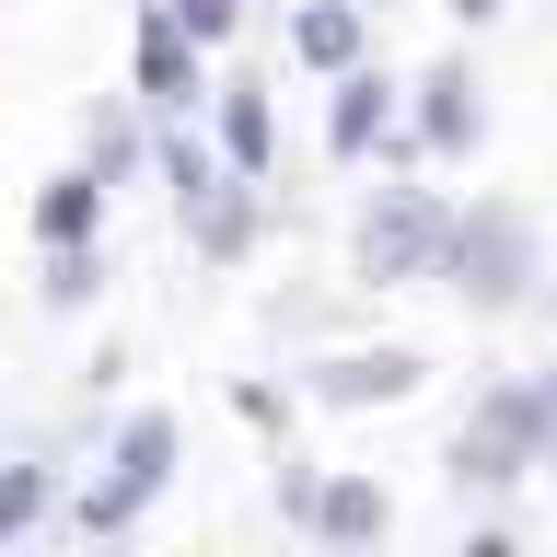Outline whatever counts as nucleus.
<instances>
[{"instance_id": "f257e3e1", "label": "nucleus", "mask_w": 557, "mask_h": 557, "mask_svg": "<svg viewBox=\"0 0 557 557\" xmlns=\"http://www.w3.org/2000/svg\"><path fill=\"white\" fill-rule=\"evenodd\" d=\"M442 244H453V198H430V186H372L360 221H348V278H360V290L442 278Z\"/></svg>"}, {"instance_id": "f03ea898", "label": "nucleus", "mask_w": 557, "mask_h": 557, "mask_svg": "<svg viewBox=\"0 0 557 557\" xmlns=\"http://www.w3.org/2000/svg\"><path fill=\"white\" fill-rule=\"evenodd\" d=\"M546 453H557L546 395H534V383H487V395H476V418L453 430V453H442V465H453V487H465V499H499V487H522Z\"/></svg>"}, {"instance_id": "7ed1b4c3", "label": "nucleus", "mask_w": 557, "mask_h": 557, "mask_svg": "<svg viewBox=\"0 0 557 557\" xmlns=\"http://www.w3.org/2000/svg\"><path fill=\"white\" fill-rule=\"evenodd\" d=\"M442 278L465 290L476 313H511V302H534V209H511V198H476V209H453V244H442Z\"/></svg>"}, {"instance_id": "20e7f679", "label": "nucleus", "mask_w": 557, "mask_h": 557, "mask_svg": "<svg viewBox=\"0 0 557 557\" xmlns=\"http://www.w3.org/2000/svg\"><path fill=\"white\" fill-rule=\"evenodd\" d=\"M174 453H186L174 407H128V418H116V442H104V476L70 499V522H82V534H128V522L174 487Z\"/></svg>"}, {"instance_id": "39448f33", "label": "nucleus", "mask_w": 557, "mask_h": 557, "mask_svg": "<svg viewBox=\"0 0 557 557\" xmlns=\"http://www.w3.org/2000/svg\"><path fill=\"white\" fill-rule=\"evenodd\" d=\"M487 139V104H476V59H430L418 70V104L395 128V163H465Z\"/></svg>"}, {"instance_id": "423d86ee", "label": "nucleus", "mask_w": 557, "mask_h": 557, "mask_svg": "<svg viewBox=\"0 0 557 557\" xmlns=\"http://www.w3.org/2000/svg\"><path fill=\"white\" fill-rule=\"evenodd\" d=\"M198 35H186V12L174 0H139V47H128V94L151 104V116H186V104H209L198 94Z\"/></svg>"}, {"instance_id": "0eeeda50", "label": "nucleus", "mask_w": 557, "mask_h": 557, "mask_svg": "<svg viewBox=\"0 0 557 557\" xmlns=\"http://www.w3.org/2000/svg\"><path fill=\"white\" fill-rule=\"evenodd\" d=\"M418 383H430V360L418 348H325V360H302V395L313 407H407Z\"/></svg>"}, {"instance_id": "6e6552de", "label": "nucleus", "mask_w": 557, "mask_h": 557, "mask_svg": "<svg viewBox=\"0 0 557 557\" xmlns=\"http://www.w3.org/2000/svg\"><path fill=\"white\" fill-rule=\"evenodd\" d=\"M256 186H268V174H209L198 198H174V221H186V244H198L209 268H244V256H256V244H268V198H256Z\"/></svg>"}, {"instance_id": "1a4fd4ad", "label": "nucleus", "mask_w": 557, "mask_h": 557, "mask_svg": "<svg viewBox=\"0 0 557 557\" xmlns=\"http://www.w3.org/2000/svg\"><path fill=\"white\" fill-rule=\"evenodd\" d=\"M372 151H395V82L360 59L325 82V163H372Z\"/></svg>"}, {"instance_id": "9d476101", "label": "nucleus", "mask_w": 557, "mask_h": 557, "mask_svg": "<svg viewBox=\"0 0 557 557\" xmlns=\"http://www.w3.org/2000/svg\"><path fill=\"white\" fill-rule=\"evenodd\" d=\"M360 47H372V0H290V59L302 70H360Z\"/></svg>"}, {"instance_id": "9b49d317", "label": "nucleus", "mask_w": 557, "mask_h": 557, "mask_svg": "<svg viewBox=\"0 0 557 557\" xmlns=\"http://www.w3.org/2000/svg\"><path fill=\"white\" fill-rule=\"evenodd\" d=\"M221 116H209V139H221V163L233 174H268L278 163V116H268V82H256V70H233V82H221Z\"/></svg>"}, {"instance_id": "f8f14e48", "label": "nucleus", "mask_w": 557, "mask_h": 557, "mask_svg": "<svg viewBox=\"0 0 557 557\" xmlns=\"http://www.w3.org/2000/svg\"><path fill=\"white\" fill-rule=\"evenodd\" d=\"M151 128H163V116H151V104H94V128H82V163H94L104 174V186H128V174L139 163H151Z\"/></svg>"}, {"instance_id": "ddd939ff", "label": "nucleus", "mask_w": 557, "mask_h": 557, "mask_svg": "<svg viewBox=\"0 0 557 557\" xmlns=\"http://www.w3.org/2000/svg\"><path fill=\"white\" fill-rule=\"evenodd\" d=\"M104 233V174L94 163H70L35 186V244H94Z\"/></svg>"}, {"instance_id": "4468645a", "label": "nucleus", "mask_w": 557, "mask_h": 557, "mask_svg": "<svg viewBox=\"0 0 557 557\" xmlns=\"http://www.w3.org/2000/svg\"><path fill=\"white\" fill-rule=\"evenodd\" d=\"M383 522H395V499H383L372 476H325V499H313L302 534H325V546H372Z\"/></svg>"}, {"instance_id": "2eb2a0df", "label": "nucleus", "mask_w": 557, "mask_h": 557, "mask_svg": "<svg viewBox=\"0 0 557 557\" xmlns=\"http://www.w3.org/2000/svg\"><path fill=\"white\" fill-rule=\"evenodd\" d=\"M35 522H59V453L0 465V546H12V534H35Z\"/></svg>"}, {"instance_id": "dca6fc26", "label": "nucleus", "mask_w": 557, "mask_h": 557, "mask_svg": "<svg viewBox=\"0 0 557 557\" xmlns=\"http://www.w3.org/2000/svg\"><path fill=\"white\" fill-rule=\"evenodd\" d=\"M35 302H47V313H94V302H104V244H47Z\"/></svg>"}, {"instance_id": "f3484780", "label": "nucleus", "mask_w": 557, "mask_h": 557, "mask_svg": "<svg viewBox=\"0 0 557 557\" xmlns=\"http://www.w3.org/2000/svg\"><path fill=\"white\" fill-rule=\"evenodd\" d=\"M174 12H186L198 47H233V24H244V0H174Z\"/></svg>"}, {"instance_id": "a211bd4d", "label": "nucleus", "mask_w": 557, "mask_h": 557, "mask_svg": "<svg viewBox=\"0 0 557 557\" xmlns=\"http://www.w3.org/2000/svg\"><path fill=\"white\" fill-rule=\"evenodd\" d=\"M233 418H244V430H278V418H290V395H278V383H233Z\"/></svg>"}, {"instance_id": "6ab92c4d", "label": "nucleus", "mask_w": 557, "mask_h": 557, "mask_svg": "<svg viewBox=\"0 0 557 557\" xmlns=\"http://www.w3.org/2000/svg\"><path fill=\"white\" fill-rule=\"evenodd\" d=\"M534 395H546V430H557V360H546V372H534Z\"/></svg>"}, {"instance_id": "aec40b11", "label": "nucleus", "mask_w": 557, "mask_h": 557, "mask_svg": "<svg viewBox=\"0 0 557 557\" xmlns=\"http://www.w3.org/2000/svg\"><path fill=\"white\" fill-rule=\"evenodd\" d=\"M453 12H465V24H487V12H499V0H453Z\"/></svg>"}, {"instance_id": "412c9836", "label": "nucleus", "mask_w": 557, "mask_h": 557, "mask_svg": "<svg viewBox=\"0 0 557 557\" xmlns=\"http://www.w3.org/2000/svg\"><path fill=\"white\" fill-rule=\"evenodd\" d=\"M546 302H557V290H546Z\"/></svg>"}, {"instance_id": "4be33fe9", "label": "nucleus", "mask_w": 557, "mask_h": 557, "mask_svg": "<svg viewBox=\"0 0 557 557\" xmlns=\"http://www.w3.org/2000/svg\"><path fill=\"white\" fill-rule=\"evenodd\" d=\"M372 12H383V0H372Z\"/></svg>"}]
</instances>
